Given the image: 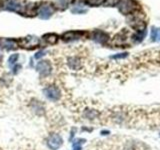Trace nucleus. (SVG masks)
<instances>
[{
  "mask_svg": "<svg viewBox=\"0 0 160 150\" xmlns=\"http://www.w3.org/2000/svg\"><path fill=\"white\" fill-rule=\"evenodd\" d=\"M116 6L124 15L132 14L139 9V5L135 0H118Z\"/></svg>",
  "mask_w": 160,
  "mask_h": 150,
  "instance_id": "nucleus-1",
  "label": "nucleus"
},
{
  "mask_svg": "<svg viewBox=\"0 0 160 150\" xmlns=\"http://www.w3.org/2000/svg\"><path fill=\"white\" fill-rule=\"evenodd\" d=\"M43 94L50 101H58L61 98V90L56 85H49L43 89Z\"/></svg>",
  "mask_w": 160,
  "mask_h": 150,
  "instance_id": "nucleus-2",
  "label": "nucleus"
},
{
  "mask_svg": "<svg viewBox=\"0 0 160 150\" xmlns=\"http://www.w3.org/2000/svg\"><path fill=\"white\" fill-rule=\"evenodd\" d=\"M46 145L50 150H58L63 145V138L58 133H51L46 138Z\"/></svg>",
  "mask_w": 160,
  "mask_h": 150,
  "instance_id": "nucleus-3",
  "label": "nucleus"
},
{
  "mask_svg": "<svg viewBox=\"0 0 160 150\" xmlns=\"http://www.w3.org/2000/svg\"><path fill=\"white\" fill-rule=\"evenodd\" d=\"M24 5L19 0H5L4 1V8L9 11L23 13L24 12Z\"/></svg>",
  "mask_w": 160,
  "mask_h": 150,
  "instance_id": "nucleus-4",
  "label": "nucleus"
},
{
  "mask_svg": "<svg viewBox=\"0 0 160 150\" xmlns=\"http://www.w3.org/2000/svg\"><path fill=\"white\" fill-rule=\"evenodd\" d=\"M36 70L41 76H48L52 72V65L49 60H41L36 64Z\"/></svg>",
  "mask_w": 160,
  "mask_h": 150,
  "instance_id": "nucleus-5",
  "label": "nucleus"
},
{
  "mask_svg": "<svg viewBox=\"0 0 160 150\" xmlns=\"http://www.w3.org/2000/svg\"><path fill=\"white\" fill-rule=\"evenodd\" d=\"M54 12V9L50 4L46 3L43 4L39 7L38 9V16L41 19H49L52 16V14Z\"/></svg>",
  "mask_w": 160,
  "mask_h": 150,
  "instance_id": "nucleus-6",
  "label": "nucleus"
},
{
  "mask_svg": "<svg viewBox=\"0 0 160 150\" xmlns=\"http://www.w3.org/2000/svg\"><path fill=\"white\" fill-rule=\"evenodd\" d=\"M91 38L94 41H96L100 44H105L109 40V35L106 32L101 31V30H95V31L92 32Z\"/></svg>",
  "mask_w": 160,
  "mask_h": 150,
  "instance_id": "nucleus-7",
  "label": "nucleus"
},
{
  "mask_svg": "<svg viewBox=\"0 0 160 150\" xmlns=\"http://www.w3.org/2000/svg\"><path fill=\"white\" fill-rule=\"evenodd\" d=\"M84 34H85V32L76 31V30H74V31H67L62 35V39L64 41H67V42L73 41V40H77L79 38H81Z\"/></svg>",
  "mask_w": 160,
  "mask_h": 150,
  "instance_id": "nucleus-8",
  "label": "nucleus"
},
{
  "mask_svg": "<svg viewBox=\"0 0 160 150\" xmlns=\"http://www.w3.org/2000/svg\"><path fill=\"white\" fill-rule=\"evenodd\" d=\"M39 44V39L35 36H28V37H24L21 40V45L25 48H30L32 49L34 47H36Z\"/></svg>",
  "mask_w": 160,
  "mask_h": 150,
  "instance_id": "nucleus-9",
  "label": "nucleus"
},
{
  "mask_svg": "<svg viewBox=\"0 0 160 150\" xmlns=\"http://www.w3.org/2000/svg\"><path fill=\"white\" fill-rule=\"evenodd\" d=\"M43 40L50 45L56 44L58 41V35L55 33H47V34L43 35Z\"/></svg>",
  "mask_w": 160,
  "mask_h": 150,
  "instance_id": "nucleus-10",
  "label": "nucleus"
},
{
  "mask_svg": "<svg viewBox=\"0 0 160 150\" xmlns=\"http://www.w3.org/2000/svg\"><path fill=\"white\" fill-rule=\"evenodd\" d=\"M145 35H146V29H143V30H138L136 31V33L132 35V41L134 43H139L141 42L143 38L145 37Z\"/></svg>",
  "mask_w": 160,
  "mask_h": 150,
  "instance_id": "nucleus-11",
  "label": "nucleus"
},
{
  "mask_svg": "<svg viewBox=\"0 0 160 150\" xmlns=\"http://www.w3.org/2000/svg\"><path fill=\"white\" fill-rule=\"evenodd\" d=\"M68 65L69 67L73 69V70H77L81 67V62H80V60L76 57H71L68 59Z\"/></svg>",
  "mask_w": 160,
  "mask_h": 150,
  "instance_id": "nucleus-12",
  "label": "nucleus"
},
{
  "mask_svg": "<svg viewBox=\"0 0 160 150\" xmlns=\"http://www.w3.org/2000/svg\"><path fill=\"white\" fill-rule=\"evenodd\" d=\"M1 46H3L6 49H14L17 47V43L15 40L12 39H5L1 41Z\"/></svg>",
  "mask_w": 160,
  "mask_h": 150,
  "instance_id": "nucleus-13",
  "label": "nucleus"
},
{
  "mask_svg": "<svg viewBox=\"0 0 160 150\" xmlns=\"http://www.w3.org/2000/svg\"><path fill=\"white\" fill-rule=\"evenodd\" d=\"M151 40L152 41H159L160 42V29H158L156 27H152Z\"/></svg>",
  "mask_w": 160,
  "mask_h": 150,
  "instance_id": "nucleus-14",
  "label": "nucleus"
},
{
  "mask_svg": "<svg viewBox=\"0 0 160 150\" xmlns=\"http://www.w3.org/2000/svg\"><path fill=\"white\" fill-rule=\"evenodd\" d=\"M84 1L90 6H99V5L105 3V0H84Z\"/></svg>",
  "mask_w": 160,
  "mask_h": 150,
  "instance_id": "nucleus-15",
  "label": "nucleus"
},
{
  "mask_svg": "<svg viewBox=\"0 0 160 150\" xmlns=\"http://www.w3.org/2000/svg\"><path fill=\"white\" fill-rule=\"evenodd\" d=\"M18 58H19V55L17 53L12 54L11 56L9 57V59H8V64L10 65V66H11V65H13V66H14V65L16 64Z\"/></svg>",
  "mask_w": 160,
  "mask_h": 150,
  "instance_id": "nucleus-16",
  "label": "nucleus"
},
{
  "mask_svg": "<svg viewBox=\"0 0 160 150\" xmlns=\"http://www.w3.org/2000/svg\"><path fill=\"white\" fill-rule=\"evenodd\" d=\"M128 56V53H121V54H117V55H113L111 58L113 59H120V58H125Z\"/></svg>",
  "mask_w": 160,
  "mask_h": 150,
  "instance_id": "nucleus-17",
  "label": "nucleus"
},
{
  "mask_svg": "<svg viewBox=\"0 0 160 150\" xmlns=\"http://www.w3.org/2000/svg\"><path fill=\"white\" fill-rule=\"evenodd\" d=\"M44 55H45V51H43V50H41V51H38L36 54H35V58H36V59H39L40 57H42V56H44Z\"/></svg>",
  "mask_w": 160,
  "mask_h": 150,
  "instance_id": "nucleus-18",
  "label": "nucleus"
},
{
  "mask_svg": "<svg viewBox=\"0 0 160 150\" xmlns=\"http://www.w3.org/2000/svg\"><path fill=\"white\" fill-rule=\"evenodd\" d=\"M20 68H21V66H20V65H15V66H14V68H12V70H14V71H13V73H15V74H16L18 71H19V70L18 69H20Z\"/></svg>",
  "mask_w": 160,
  "mask_h": 150,
  "instance_id": "nucleus-19",
  "label": "nucleus"
},
{
  "mask_svg": "<svg viewBox=\"0 0 160 150\" xmlns=\"http://www.w3.org/2000/svg\"><path fill=\"white\" fill-rule=\"evenodd\" d=\"M2 60H3V55H2L1 52H0V64L2 63Z\"/></svg>",
  "mask_w": 160,
  "mask_h": 150,
  "instance_id": "nucleus-20",
  "label": "nucleus"
},
{
  "mask_svg": "<svg viewBox=\"0 0 160 150\" xmlns=\"http://www.w3.org/2000/svg\"><path fill=\"white\" fill-rule=\"evenodd\" d=\"M1 41H2V39H0V46H1Z\"/></svg>",
  "mask_w": 160,
  "mask_h": 150,
  "instance_id": "nucleus-21",
  "label": "nucleus"
}]
</instances>
